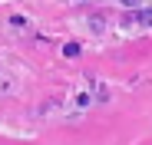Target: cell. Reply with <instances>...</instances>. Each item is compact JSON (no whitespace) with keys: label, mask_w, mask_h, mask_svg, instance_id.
I'll use <instances>...</instances> for the list:
<instances>
[{"label":"cell","mask_w":152,"mask_h":145,"mask_svg":"<svg viewBox=\"0 0 152 145\" xmlns=\"http://www.w3.org/2000/svg\"><path fill=\"white\" fill-rule=\"evenodd\" d=\"M103 27H106V23H103V17H89V30H96V33H99Z\"/></svg>","instance_id":"obj_2"},{"label":"cell","mask_w":152,"mask_h":145,"mask_svg":"<svg viewBox=\"0 0 152 145\" xmlns=\"http://www.w3.org/2000/svg\"><path fill=\"white\" fill-rule=\"evenodd\" d=\"M63 53H66V56H80V43H66Z\"/></svg>","instance_id":"obj_3"},{"label":"cell","mask_w":152,"mask_h":145,"mask_svg":"<svg viewBox=\"0 0 152 145\" xmlns=\"http://www.w3.org/2000/svg\"><path fill=\"white\" fill-rule=\"evenodd\" d=\"M152 27V7H142V10H132L129 17H126V27Z\"/></svg>","instance_id":"obj_1"},{"label":"cell","mask_w":152,"mask_h":145,"mask_svg":"<svg viewBox=\"0 0 152 145\" xmlns=\"http://www.w3.org/2000/svg\"><path fill=\"white\" fill-rule=\"evenodd\" d=\"M122 4H126V7H132V10H139V7H142V0H122Z\"/></svg>","instance_id":"obj_4"}]
</instances>
